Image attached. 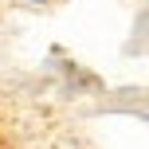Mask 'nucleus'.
<instances>
[{
  "mask_svg": "<svg viewBox=\"0 0 149 149\" xmlns=\"http://www.w3.org/2000/svg\"><path fill=\"white\" fill-rule=\"evenodd\" d=\"M0 149H79V137L47 98L0 90Z\"/></svg>",
  "mask_w": 149,
  "mask_h": 149,
  "instance_id": "obj_1",
  "label": "nucleus"
},
{
  "mask_svg": "<svg viewBox=\"0 0 149 149\" xmlns=\"http://www.w3.org/2000/svg\"><path fill=\"white\" fill-rule=\"evenodd\" d=\"M24 4H51V0H24Z\"/></svg>",
  "mask_w": 149,
  "mask_h": 149,
  "instance_id": "obj_2",
  "label": "nucleus"
}]
</instances>
